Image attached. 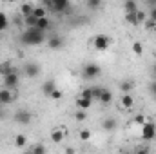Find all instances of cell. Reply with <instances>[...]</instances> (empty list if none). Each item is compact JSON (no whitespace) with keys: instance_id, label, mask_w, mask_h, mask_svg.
I'll list each match as a JSON object with an SVG mask.
<instances>
[{"instance_id":"1","label":"cell","mask_w":156,"mask_h":154,"mask_svg":"<svg viewBox=\"0 0 156 154\" xmlns=\"http://www.w3.org/2000/svg\"><path fill=\"white\" fill-rule=\"evenodd\" d=\"M20 42L26 44V45H40V44L45 42V31H42L38 27H27L22 33Z\"/></svg>"},{"instance_id":"2","label":"cell","mask_w":156,"mask_h":154,"mask_svg":"<svg viewBox=\"0 0 156 154\" xmlns=\"http://www.w3.org/2000/svg\"><path fill=\"white\" fill-rule=\"evenodd\" d=\"M109 47H111V37H107V35H104V33L93 37V49H94V51L104 53V51H107Z\"/></svg>"},{"instance_id":"3","label":"cell","mask_w":156,"mask_h":154,"mask_svg":"<svg viewBox=\"0 0 156 154\" xmlns=\"http://www.w3.org/2000/svg\"><path fill=\"white\" fill-rule=\"evenodd\" d=\"M100 75H102V69H100L98 64L89 62V64H85L82 67V76L85 78V80H94V78H98Z\"/></svg>"},{"instance_id":"4","label":"cell","mask_w":156,"mask_h":154,"mask_svg":"<svg viewBox=\"0 0 156 154\" xmlns=\"http://www.w3.org/2000/svg\"><path fill=\"white\" fill-rule=\"evenodd\" d=\"M154 136H156V123L147 120L142 125V138H144V142H151V140H154Z\"/></svg>"},{"instance_id":"5","label":"cell","mask_w":156,"mask_h":154,"mask_svg":"<svg viewBox=\"0 0 156 154\" xmlns=\"http://www.w3.org/2000/svg\"><path fill=\"white\" fill-rule=\"evenodd\" d=\"M2 83H4V87H7V89H16V87L20 85V76H18V73H16V71H11V73L4 75V76H2Z\"/></svg>"},{"instance_id":"6","label":"cell","mask_w":156,"mask_h":154,"mask_svg":"<svg viewBox=\"0 0 156 154\" xmlns=\"http://www.w3.org/2000/svg\"><path fill=\"white\" fill-rule=\"evenodd\" d=\"M16 100V93L13 91V89H7V87H2L0 89V102L4 103V105H9V103H13Z\"/></svg>"},{"instance_id":"7","label":"cell","mask_w":156,"mask_h":154,"mask_svg":"<svg viewBox=\"0 0 156 154\" xmlns=\"http://www.w3.org/2000/svg\"><path fill=\"white\" fill-rule=\"evenodd\" d=\"M49 5L58 11V13H71V5H69V0H47Z\"/></svg>"},{"instance_id":"8","label":"cell","mask_w":156,"mask_h":154,"mask_svg":"<svg viewBox=\"0 0 156 154\" xmlns=\"http://www.w3.org/2000/svg\"><path fill=\"white\" fill-rule=\"evenodd\" d=\"M15 121L16 123H20V125H29L31 123V120H33V114L29 113V111H26V109H20V111H16L15 113Z\"/></svg>"},{"instance_id":"9","label":"cell","mask_w":156,"mask_h":154,"mask_svg":"<svg viewBox=\"0 0 156 154\" xmlns=\"http://www.w3.org/2000/svg\"><path fill=\"white\" fill-rule=\"evenodd\" d=\"M40 65L38 64H35V62H29V64H26L24 65V75L27 78H37L40 75Z\"/></svg>"},{"instance_id":"10","label":"cell","mask_w":156,"mask_h":154,"mask_svg":"<svg viewBox=\"0 0 156 154\" xmlns=\"http://www.w3.org/2000/svg\"><path fill=\"white\" fill-rule=\"evenodd\" d=\"M66 138V129H60V127H55L51 132H49V140L53 143H62Z\"/></svg>"},{"instance_id":"11","label":"cell","mask_w":156,"mask_h":154,"mask_svg":"<svg viewBox=\"0 0 156 154\" xmlns=\"http://www.w3.org/2000/svg\"><path fill=\"white\" fill-rule=\"evenodd\" d=\"M47 47H49V49H53V51L62 49V47H64V38H62V37H58V35L49 37V38H47Z\"/></svg>"},{"instance_id":"12","label":"cell","mask_w":156,"mask_h":154,"mask_svg":"<svg viewBox=\"0 0 156 154\" xmlns=\"http://www.w3.org/2000/svg\"><path fill=\"white\" fill-rule=\"evenodd\" d=\"M120 105H122L123 109H133V105H134V98L131 96V93H122Z\"/></svg>"},{"instance_id":"13","label":"cell","mask_w":156,"mask_h":154,"mask_svg":"<svg viewBox=\"0 0 156 154\" xmlns=\"http://www.w3.org/2000/svg\"><path fill=\"white\" fill-rule=\"evenodd\" d=\"M91 105H93V100H89V98H85V96L78 94V98H76V107H78V109H83V111H87Z\"/></svg>"},{"instance_id":"14","label":"cell","mask_w":156,"mask_h":154,"mask_svg":"<svg viewBox=\"0 0 156 154\" xmlns=\"http://www.w3.org/2000/svg\"><path fill=\"white\" fill-rule=\"evenodd\" d=\"M98 102L104 103V105L111 103V102H113V93H111L109 89H102V93H100V96H98Z\"/></svg>"},{"instance_id":"15","label":"cell","mask_w":156,"mask_h":154,"mask_svg":"<svg viewBox=\"0 0 156 154\" xmlns=\"http://www.w3.org/2000/svg\"><path fill=\"white\" fill-rule=\"evenodd\" d=\"M22 22H24V26L26 27H37V22H38V18L31 13V15H27V16H24L22 18Z\"/></svg>"},{"instance_id":"16","label":"cell","mask_w":156,"mask_h":154,"mask_svg":"<svg viewBox=\"0 0 156 154\" xmlns=\"http://www.w3.org/2000/svg\"><path fill=\"white\" fill-rule=\"evenodd\" d=\"M56 87V83L53 82V80H47V82H44V85H42V93H44V96H49L51 94V91Z\"/></svg>"},{"instance_id":"17","label":"cell","mask_w":156,"mask_h":154,"mask_svg":"<svg viewBox=\"0 0 156 154\" xmlns=\"http://www.w3.org/2000/svg\"><path fill=\"white\" fill-rule=\"evenodd\" d=\"M102 127H104V131H115L116 129V120L115 118H107V120H104L102 121Z\"/></svg>"},{"instance_id":"18","label":"cell","mask_w":156,"mask_h":154,"mask_svg":"<svg viewBox=\"0 0 156 154\" xmlns=\"http://www.w3.org/2000/svg\"><path fill=\"white\" fill-rule=\"evenodd\" d=\"M123 11H125V13L138 11V4H136V0H125V2H123Z\"/></svg>"},{"instance_id":"19","label":"cell","mask_w":156,"mask_h":154,"mask_svg":"<svg viewBox=\"0 0 156 154\" xmlns=\"http://www.w3.org/2000/svg\"><path fill=\"white\" fill-rule=\"evenodd\" d=\"M125 22H127L129 26H140L138 16H136V11H133V13H125Z\"/></svg>"},{"instance_id":"20","label":"cell","mask_w":156,"mask_h":154,"mask_svg":"<svg viewBox=\"0 0 156 154\" xmlns=\"http://www.w3.org/2000/svg\"><path fill=\"white\" fill-rule=\"evenodd\" d=\"M37 27H38V29H42V31H49V29H51V22H49V18H47V16L38 18V22H37Z\"/></svg>"},{"instance_id":"21","label":"cell","mask_w":156,"mask_h":154,"mask_svg":"<svg viewBox=\"0 0 156 154\" xmlns=\"http://www.w3.org/2000/svg\"><path fill=\"white\" fill-rule=\"evenodd\" d=\"M26 143H27V136H26V134H16V136H15V145H16L18 149H24Z\"/></svg>"},{"instance_id":"22","label":"cell","mask_w":156,"mask_h":154,"mask_svg":"<svg viewBox=\"0 0 156 154\" xmlns=\"http://www.w3.org/2000/svg\"><path fill=\"white\" fill-rule=\"evenodd\" d=\"M11 71H15V67H13L11 62H2V64H0V76H4V75H7V73H11Z\"/></svg>"},{"instance_id":"23","label":"cell","mask_w":156,"mask_h":154,"mask_svg":"<svg viewBox=\"0 0 156 154\" xmlns=\"http://www.w3.org/2000/svg\"><path fill=\"white\" fill-rule=\"evenodd\" d=\"M133 87H134V83H133L131 80H123V82H120V91H122V93H131Z\"/></svg>"},{"instance_id":"24","label":"cell","mask_w":156,"mask_h":154,"mask_svg":"<svg viewBox=\"0 0 156 154\" xmlns=\"http://www.w3.org/2000/svg\"><path fill=\"white\" fill-rule=\"evenodd\" d=\"M33 9H35V7H33L31 4H22V5H20V15H22V16H27V15L33 13Z\"/></svg>"},{"instance_id":"25","label":"cell","mask_w":156,"mask_h":154,"mask_svg":"<svg viewBox=\"0 0 156 154\" xmlns=\"http://www.w3.org/2000/svg\"><path fill=\"white\" fill-rule=\"evenodd\" d=\"M133 53H134L136 56H142V54H144V45H142V42H134V44H133Z\"/></svg>"},{"instance_id":"26","label":"cell","mask_w":156,"mask_h":154,"mask_svg":"<svg viewBox=\"0 0 156 154\" xmlns=\"http://www.w3.org/2000/svg\"><path fill=\"white\" fill-rule=\"evenodd\" d=\"M62 96H64V93H62V91H60L58 87H55V89L51 91V94H49L47 98H49V100H60Z\"/></svg>"},{"instance_id":"27","label":"cell","mask_w":156,"mask_h":154,"mask_svg":"<svg viewBox=\"0 0 156 154\" xmlns=\"http://www.w3.org/2000/svg\"><path fill=\"white\" fill-rule=\"evenodd\" d=\"M85 5L89 9H100L102 7V0H85Z\"/></svg>"},{"instance_id":"28","label":"cell","mask_w":156,"mask_h":154,"mask_svg":"<svg viewBox=\"0 0 156 154\" xmlns=\"http://www.w3.org/2000/svg\"><path fill=\"white\" fill-rule=\"evenodd\" d=\"M33 15H35L37 18H44V16H47L45 7H42V5H40V7H35V9H33Z\"/></svg>"},{"instance_id":"29","label":"cell","mask_w":156,"mask_h":154,"mask_svg":"<svg viewBox=\"0 0 156 154\" xmlns=\"http://www.w3.org/2000/svg\"><path fill=\"white\" fill-rule=\"evenodd\" d=\"M7 26H9L7 16H5L4 13H0V31H5V29H7Z\"/></svg>"},{"instance_id":"30","label":"cell","mask_w":156,"mask_h":154,"mask_svg":"<svg viewBox=\"0 0 156 154\" xmlns=\"http://www.w3.org/2000/svg\"><path fill=\"white\" fill-rule=\"evenodd\" d=\"M85 118H87V113L83 109H78L76 113H75V120L76 121H85Z\"/></svg>"},{"instance_id":"31","label":"cell","mask_w":156,"mask_h":154,"mask_svg":"<svg viewBox=\"0 0 156 154\" xmlns=\"http://www.w3.org/2000/svg\"><path fill=\"white\" fill-rule=\"evenodd\" d=\"M78 138H80V140H83V142H87V140L91 138V131H87V129H82V131L78 132Z\"/></svg>"},{"instance_id":"32","label":"cell","mask_w":156,"mask_h":154,"mask_svg":"<svg viewBox=\"0 0 156 154\" xmlns=\"http://www.w3.org/2000/svg\"><path fill=\"white\" fill-rule=\"evenodd\" d=\"M31 152L33 154H45V147L44 145H35V147H31Z\"/></svg>"},{"instance_id":"33","label":"cell","mask_w":156,"mask_h":154,"mask_svg":"<svg viewBox=\"0 0 156 154\" xmlns=\"http://www.w3.org/2000/svg\"><path fill=\"white\" fill-rule=\"evenodd\" d=\"M80 94H82V96H85V98H89V100H94V98H93V87H87V89H83Z\"/></svg>"},{"instance_id":"34","label":"cell","mask_w":156,"mask_h":154,"mask_svg":"<svg viewBox=\"0 0 156 154\" xmlns=\"http://www.w3.org/2000/svg\"><path fill=\"white\" fill-rule=\"evenodd\" d=\"M136 16H138V22H140V24H144V22L147 20V15H145L144 11H140V9L136 11Z\"/></svg>"},{"instance_id":"35","label":"cell","mask_w":156,"mask_h":154,"mask_svg":"<svg viewBox=\"0 0 156 154\" xmlns=\"http://www.w3.org/2000/svg\"><path fill=\"white\" fill-rule=\"evenodd\" d=\"M144 26H145V29H154L156 22H154V20H151V18H147V20L144 22Z\"/></svg>"},{"instance_id":"36","label":"cell","mask_w":156,"mask_h":154,"mask_svg":"<svg viewBox=\"0 0 156 154\" xmlns=\"http://www.w3.org/2000/svg\"><path fill=\"white\" fill-rule=\"evenodd\" d=\"M145 121H147V120H145L144 114H136V118H134V123H136V125H144Z\"/></svg>"},{"instance_id":"37","label":"cell","mask_w":156,"mask_h":154,"mask_svg":"<svg viewBox=\"0 0 156 154\" xmlns=\"http://www.w3.org/2000/svg\"><path fill=\"white\" fill-rule=\"evenodd\" d=\"M100 93H102V87H93V98H94V100H98Z\"/></svg>"},{"instance_id":"38","label":"cell","mask_w":156,"mask_h":154,"mask_svg":"<svg viewBox=\"0 0 156 154\" xmlns=\"http://www.w3.org/2000/svg\"><path fill=\"white\" fill-rule=\"evenodd\" d=\"M149 93H151V96H154L156 98V82H151V85H149Z\"/></svg>"},{"instance_id":"39","label":"cell","mask_w":156,"mask_h":154,"mask_svg":"<svg viewBox=\"0 0 156 154\" xmlns=\"http://www.w3.org/2000/svg\"><path fill=\"white\" fill-rule=\"evenodd\" d=\"M149 18L156 22V5H153V7H151V11H149Z\"/></svg>"},{"instance_id":"40","label":"cell","mask_w":156,"mask_h":154,"mask_svg":"<svg viewBox=\"0 0 156 154\" xmlns=\"http://www.w3.org/2000/svg\"><path fill=\"white\" fill-rule=\"evenodd\" d=\"M147 151H149L147 147H138V149H136V152H147Z\"/></svg>"},{"instance_id":"41","label":"cell","mask_w":156,"mask_h":154,"mask_svg":"<svg viewBox=\"0 0 156 154\" xmlns=\"http://www.w3.org/2000/svg\"><path fill=\"white\" fill-rule=\"evenodd\" d=\"M145 2H147V4H149L151 7H153V5H156V0H145Z\"/></svg>"},{"instance_id":"42","label":"cell","mask_w":156,"mask_h":154,"mask_svg":"<svg viewBox=\"0 0 156 154\" xmlns=\"http://www.w3.org/2000/svg\"><path fill=\"white\" fill-rule=\"evenodd\" d=\"M153 73L156 75V62H154V65H153Z\"/></svg>"},{"instance_id":"43","label":"cell","mask_w":156,"mask_h":154,"mask_svg":"<svg viewBox=\"0 0 156 154\" xmlns=\"http://www.w3.org/2000/svg\"><path fill=\"white\" fill-rule=\"evenodd\" d=\"M2 2H15V0H2Z\"/></svg>"},{"instance_id":"44","label":"cell","mask_w":156,"mask_h":154,"mask_svg":"<svg viewBox=\"0 0 156 154\" xmlns=\"http://www.w3.org/2000/svg\"><path fill=\"white\" fill-rule=\"evenodd\" d=\"M2 105H4V103H2V102H0V109H2Z\"/></svg>"},{"instance_id":"45","label":"cell","mask_w":156,"mask_h":154,"mask_svg":"<svg viewBox=\"0 0 156 154\" xmlns=\"http://www.w3.org/2000/svg\"><path fill=\"white\" fill-rule=\"evenodd\" d=\"M154 140H156V136H154Z\"/></svg>"}]
</instances>
